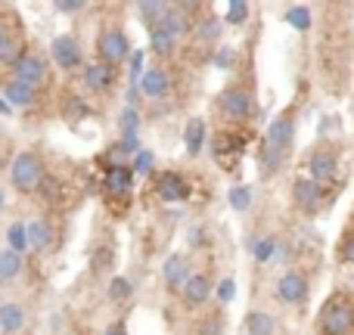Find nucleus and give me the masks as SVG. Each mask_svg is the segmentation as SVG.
I'll list each match as a JSON object with an SVG mask.
<instances>
[{"instance_id": "f257e3e1", "label": "nucleus", "mask_w": 354, "mask_h": 335, "mask_svg": "<svg viewBox=\"0 0 354 335\" xmlns=\"http://www.w3.org/2000/svg\"><path fill=\"white\" fill-rule=\"evenodd\" d=\"M12 186L19 189V193H35L37 186L44 183V165L41 159H37L35 153H19L16 159H12Z\"/></svg>"}, {"instance_id": "f03ea898", "label": "nucleus", "mask_w": 354, "mask_h": 335, "mask_svg": "<svg viewBox=\"0 0 354 335\" xmlns=\"http://www.w3.org/2000/svg\"><path fill=\"white\" fill-rule=\"evenodd\" d=\"M320 329H324V335H348L354 329L351 305H345L339 298L326 301V307L320 311Z\"/></svg>"}, {"instance_id": "7ed1b4c3", "label": "nucleus", "mask_w": 354, "mask_h": 335, "mask_svg": "<svg viewBox=\"0 0 354 335\" xmlns=\"http://www.w3.org/2000/svg\"><path fill=\"white\" fill-rule=\"evenodd\" d=\"M97 50H100V56H103L106 66H115V62H122V59L131 56V41H128L124 31L112 28V31H103V35H100Z\"/></svg>"}, {"instance_id": "20e7f679", "label": "nucleus", "mask_w": 354, "mask_h": 335, "mask_svg": "<svg viewBox=\"0 0 354 335\" xmlns=\"http://www.w3.org/2000/svg\"><path fill=\"white\" fill-rule=\"evenodd\" d=\"M50 53H53L56 66L66 68V72H72V68H78L81 62H84L81 44L75 41L72 35H59V37H53V47H50Z\"/></svg>"}, {"instance_id": "39448f33", "label": "nucleus", "mask_w": 354, "mask_h": 335, "mask_svg": "<svg viewBox=\"0 0 354 335\" xmlns=\"http://www.w3.org/2000/svg\"><path fill=\"white\" fill-rule=\"evenodd\" d=\"M277 298L283 305H301L308 298V280L299 274V270H289L277 280Z\"/></svg>"}, {"instance_id": "423d86ee", "label": "nucleus", "mask_w": 354, "mask_h": 335, "mask_svg": "<svg viewBox=\"0 0 354 335\" xmlns=\"http://www.w3.org/2000/svg\"><path fill=\"white\" fill-rule=\"evenodd\" d=\"M218 106H221V112H224L227 118L239 122V118H245L252 112V97H249V90H243V87H230V90L221 93Z\"/></svg>"}, {"instance_id": "0eeeda50", "label": "nucleus", "mask_w": 354, "mask_h": 335, "mask_svg": "<svg viewBox=\"0 0 354 335\" xmlns=\"http://www.w3.org/2000/svg\"><path fill=\"white\" fill-rule=\"evenodd\" d=\"M12 72H16V81H22V84L37 90V84L47 81V62H44L41 56H22V59L12 66Z\"/></svg>"}, {"instance_id": "6e6552de", "label": "nucleus", "mask_w": 354, "mask_h": 335, "mask_svg": "<svg viewBox=\"0 0 354 335\" xmlns=\"http://www.w3.org/2000/svg\"><path fill=\"white\" fill-rule=\"evenodd\" d=\"M336 171H339V162L330 149H317V153H311V159H308V177H311L314 183L333 180Z\"/></svg>"}, {"instance_id": "1a4fd4ad", "label": "nucleus", "mask_w": 354, "mask_h": 335, "mask_svg": "<svg viewBox=\"0 0 354 335\" xmlns=\"http://www.w3.org/2000/svg\"><path fill=\"white\" fill-rule=\"evenodd\" d=\"M140 93L147 99H162L168 97V90H171V78H168L165 68H147V72L140 75Z\"/></svg>"}, {"instance_id": "9d476101", "label": "nucleus", "mask_w": 354, "mask_h": 335, "mask_svg": "<svg viewBox=\"0 0 354 335\" xmlns=\"http://www.w3.org/2000/svg\"><path fill=\"white\" fill-rule=\"evenodd\" d=\"M292 199L301 211H317L320 202H324V189H320V183H314L311 177H301L292 186Z\"/></svg>"}, {"instance_id": "9b49d317", "label": "nucleus", "mask_w": 354, "mask_h": 335, "mask_svg": "<svg viewBox=\"0 0 354 335\" xmlns=\"http://www.w3.org/2000/svg\"><path fill=\"white\" fill-rule=\"evenodd\" d=\"M189 195V186L177 171H165L159 177V199L162 202H183Z\"/></svg>"}, {"instance_id": "f8f14e48", "label": "nucleus", "mask_w": 354, "mask_h": 335, "mask_svg": "<svg viewBox=\"0 0 354 335\" xmlns=\"http://www.w3.org/2000/svg\"><path fill=\"white\" fill-rule=\"evenodd\" d=\"M112 78H115V72H112V66H106V62H93V66L84 68V87L93 93L109 90Z\"/></svg>"}, {"instance_id": "ddd939ff", "label": "nucleus", "mask_w": 354, "mask_h": 335, "mask_svg": "<svg viewBox=\"0 0 354 335\" xmlns=\"http://www.w3.org/2000/svg\"><path fill=\"white\" fill-rule=\"evenodd\" d=\"M35 97H37L35 87L22 84V81H16V78L3 87V99L10 103V109H28V106L35 103Z\"/></svg>"}, {"instance_id": "4468645a", "label": "nucleus", "mask_w": 354, "mask_h": 335, "mask_svg": "<svg viewBox=\"0 0 354 335\" xmlns=\"http://www.w3.org/2000/svg\"><path fill=\"white\" fill-rule=\"evenodd\" d=\"M187 270H189V264H187V258H183V255H171L165 261V267H162V276H165V286L171 289V292L183 289V283L189 280Z\"/></svg>"}, {"instance_id": "2eb2a0df", "label": "nucleus", "mask_w": 354, "mask_h": 335, "mask_svg": "<svg viewBox=\"0 0 354 335\" xmlns=\"http://www.w3.org/2000/svg\"><path fill=\"white\" fill-rule=\"evenodd\" d=\"M131 183H134V171L115 165L106 171V193L109 195H128L131 193Z\"/></svg>"}, {"instance_id": "dca6fc26", "label": "nucleus", "mask_w": 354, "mask_h": 335, "mask_svg": "<svg viewBox=\"0 0 354 335\" xmlns=\"http://www.w3.org/2000/svg\"><path fill=\"white\" fill-rule=\"evenodd\" d=\"M212 292H214L212 280H208V276H202V274L189 276V280L183 283V298H187V305H205Z\"/></svg>"}, {"instance_id": "f3484780", "label": "nucleus", "mask_w": 354, "mask_h": 335, "mask_svg": "<svg viewBox=\"0 0 354 335\" xmlns=\"http://www.w3.org/2000/svg\"><path fill=\"white\" fill-rule=\"evenodd\" d=\"M205 137H208V128L202 118H189V124L183 128V146H187L189 155H199L202 146H205Z\"/></svg>"}, {"instance_id": "a211bd4d", "label": "nucleus", "mask_w": 354, "mask_h": 335, "mask_svg": "<svg viewBox=\"0 0 354 335\" xmlns=\"http://www.w3.org/2000/svg\"><path fill=\"white\" fill-rule=\"evenodd\" d=\"M292 134H295V124L289 122V118H277V122H270V128H268V146L283 153V146H289Z\"/></svg>"}, {"instance_id": "6ab92c4d", "label": "nucleus", "mask_w": 354, "mask_h": 335, "mask_svg": "<svg viewBox=\"0 0 354 335\" xmlns=\"http://www.w3.org/2000/svg\"><path fill=\"white\" fill-rule=\"evenodd\" d=\"M156 28H162L165 35H171L177 41L180 35H187V31H189V19H187V12H180L177 6H168V12L162 16V22L156 25Z\"/></svg>"}, {"instance_id": "aec40b11", "label": "nucleus", "mask_w": 354, "mask_h": 335, "mask_svg": "<svg viewBox=\"0 0 354 335\" xmlns=\"http://www.w3.org/2000/svg\"><path fill=\"white\" fill-rule=\"evenodd\" d=\"M28 245L31 249H37V251H47L50 245H53V230H50V224L47 220H41V218H35L28 227Z\"/></svg>"}, {"instance_id": "412c9836", "label": "nucleus", "mask_w": 354, "mask_h": 335, "mask_svg": "<svg viewBox=\"0 0 354 335\" xmlns=\"http://www.w3.org/2000/svg\"><path fill=\"white\" fill-rule=\"evenodd\" d=\"M25 326V307L22 305H0V332L12 335Z\"/></svg>"}, {"instance_id": "4be33fe9", "label": "nucleus", "mask_w": 354, "mask_h": 335, "mask_svg": "<svg viewBox=\"0 0 354 335\" xmlns=\"http://www.w3.org/2000/svg\"><path fill=\"white\" fill-rule=\"evenodd\" d=\"M22 274V255H16V251L3 249L0 251V280H16V276Z\"/></svg>"}, {"instance_id": "5701e85b", "label": "nucleus", "mask_w": 354, "mask_h": 335, "mask_svg": "<svg viewBox=\"0 0 354 335\" xmlns=\"http://www.w3.org/2000/svg\"><path fill=\"white\" fill-rule=\"evenodd\" d=\"M274 329H277V323H274V317L270 314H249L245 317V332L249 335H274Z\"/></svg>"}, {"instance_id": "b1692460", "label": "nucleus", "mask_w": 354, "mask_h": 335, "mask_svg": "<svg viewBox=\"0 0 354 335\" xmlns=\"http://www.w3.org/2000/svg\"><path fill=\"white\" fill-rule=\"evenodd\" d=\"M6 245H10V251H16V255H25V251L31 249L28 245V230H25L22 224H12L10 230H6Z\"/></svg>"}, {"instance_id": "393cba45", "label": "nucleus", "mask_w": 354, "mask_h": 335, "mask_svg": "<svg viewBox=\"0 0 354 335\" xmlns=\"http://www.w3.org/2000/svg\"><path fill=\"white\" fill-rule=\"evenodd\" d=\"M137 12L143 16V22L153 25V28H156V25L162 22V16L168 12V3H159V0H143V3L137 6Z\"/></svg>"}, {"instance_id": "a878e982", "label": "nucleus", "mask_w": 354, "mask_h": 335, "mask_svg": "<svg viewBox=\"0 0 354 335\" xmlns=\"http://www.w3.org/2000/svg\"><path fill=\"white\" fill-rule=\"evenodd\" d=\"M283 19H286L295 31H308V28H311V22H314V16H311V10H308V6H289Z\"/></svg>"}, {"instance_id": "bb28decb", "label": "nucleus", "mask_w": 354, "mask_h": 335, "mask_svg": "<svg viewBox=\"0 0 354 335\" xmlns=\"http://www.w3.org/2000/svg\"><path fill=\"white\" fill-rule=\"evenodd\" d=\"M174 37L171 35H165L162 28H153V35H149V47H153V53L156 56H171L174 53Z\"/></svg>"}, {"instance_id": "cd10ccee", "label": "nucleus", "mask_w": 354, "mask_h": 335, "mask_svg": "<svg viewBox=\"0 0 354 335\" xmlns=\"http://www.w3.org/2000/svg\"><path fill=\"white\" fill-rule=\"evenodd\" d=\"M118 128H122V137H137V131H140V112H137L134 106H128V109L118 115Z\"/></svg>"}, {"instance_id": "c85d7f7f", "label": "nucleus", "mask_w": 354, "mask_h": 335, "mask_svg": "<svg viewBox=\"0 0 354 335\" xmlns=\"http://www.w3.org/2000/svg\"><path fill=\"white\" fill-rule=\"evenodd\" d=\"M277 249H280V245H277V239L274 236H264V239H258L255 242V249H252V255H255V261H270V258L277 255Z\"/></svg>"}, {"instance_id": "c756f323", "label": "nucleus", "mask_w": 354, "mask_h": 335, "mask_svg": "<svg viewBox=\"0 0 354 335\" xmlns=\"http://www.w3.org/2000/svg\"><path fill=\"white\" fill-rule=\"evenodd\" d=\"M153 168H156V155L149 153V149H140V153L134 155V165H131V171H134V174H153Z\"/></svg>"}, {"instance_id": "7c9ffc66", "label": "nucleus", "mask_w": 354, "mask_h": 335, "mask_svg": "<svg viewBox=\"0 0 354 335\" xmlns=\"http://www.w3.org/2000/svg\"><path fill=\"white\" fill-rule=\"evenodd\" d=\"M252 205V189L249 186H233L230 189V208L233 211H245Z\"/></svg>"}, {"instance_id": "2f4dec72", "label": "nucleus", "mask_w": 354, "mask_h": 335, "mask_svg": "<svg viewBox=\"0 0 354 335\" xmlns=\"http://www.w3.org/2000/svg\"><path fill=\"white\" fill-rule=\"evenodd\" d=\"M131 292H134V286H131V280H124V276H115V280L109 283V298L112 301L131 298Z\"/></svg>"}, {"instance_id": "473e14b6", "label": "nucleus", "mask_w": 354, "mask_h": 335, "mask_svg": "<svg viewBox=\"0 0 354 335\" xmlns=\"http://www.w3.org/2000/svg\"><path fill=\"white\" fill-rule=\"evenodd\" d=\"M196 35L202 37V41H218L221 37V19H202L199 22V28H196Z\"/></svg>"}, {"instance_id": "72a5a7b5", "label": "nucleus", "mask_w": 354, "mask_h": 335, "mask_svg": "<svg viewBox=\"0 0 354 335\" xmlns=\"http://www.w3.org/2000/svg\"><path fill=\"white\" fill-rule=\"evenodd\" d=\"M245 19H249V3H245V0H233V3L227 6V22H230V25H243Z\"/></svg>"}, {"instance_id": "f704fd0d", "label": "nucleus", "mask_w": 354, "mask_h": 335, "mask_svg": "<svg viewBox=\"0 0 354 335\" xmlns=\"http://www.w3.org/2000/svg\"><path fill=\"white\" fill-rule=\"evenodd\" d=\"M233 62H236V53H233V47H221L218 56H214V66H218V68H230Z\"/></svg>"}, {"instance_id": "c9c22d12", "label": "nucleus", "mask_w": 354, "mask_h": 335, "mask_svg": "<svg viewBox=\"0 0 354 335\" xmlns=\"http://www.w3.org/2000/svg\"><path fill=\"white\" fill-rule=\"evenodd\" d=\"M214 292H218V298L227 305V301H233V295H236V283H233V280H221V286L214 289Z\"/></svg>"}, {"instance_id": "e433bc0d", "label": "nucleus", "mask_w": 354, "mask_h": 335, "mask_svg": "<svg viewBox=\"0 0 354 335\" xmlns=\"http://www.w3.org/2000/svg\"><path fill=\"white\" fill-rule=\"evenodd\" d=\"M140 75H143V53H134L131 56V84H140Z\"/></svg>"}, {"instance_id": "4c0bfd02", "label": "nucleus", "mask_w": 354, "mask_h": 335, "mask_svg": "<svg viewBox=\"0 0 354 335\" xmlns=\"http://www.w3.org/2000/svg\"><path fill=\"white\" fill-rule=\"evenodd\" d=\"M339 258H342L345 264H354V236H348L342 245H339Z\"/></svg>"}, {"instance_id": "58836bf2", "label": "nucleus", "mask_w": 354, "mask_h": 335, "mask_svg": "<svg viewBox=\"0 0 354 335\" xmlns=\"http://www.w3.org/2000/svg\"><path fill=\"white\" fill-rule=\"evenodd\" d=\"M56 10L59 12H78V10H84V0H59Z\"/></svg>"}, {"instance_id": "ea45409f", "label": "nucleus", "mask_w": 354, "mask_h": 335, "mask_svg": "<svg viewBox=\"0 0 354 335\" xmlns=\"http://www.w3.org/2000/svg\"><path fill=\"white\" fill-rule=\"evenodd\" d=\"M202 335H221V317H212L202 326Z\"/></svg>"}, {"instance_id": "a19ab883", "label": "nucleus", "mask_w": 354, "mask_h": 335, "mask_svg": "<svg viewBox=\"0 0 354 335\" xmlns=\"http://www.w3.org/2000/svg\"><path fill=\"white\" fill-rule=\"evenodd\" d=\"M189 242H193L196 249H202V245H205V233H202V230H193V233H189Z\"/></svg>"}, {"instance_id": "79ce46f5", "label": "nucleus", "mask_w": 354, "mask_h": 335, "mask_svg": "<svg viewBox=\"0 0 354 335\" xmlns=\"http://www.w3.org/2000/svg\"><path fill=\"white\" fill-rule=\"evenodd\" d=\"M103 335H128V332H124V329H122V326H109V329H106Z\"/></svg>"}, {"instance_id": "37998d69", "label": "nucleus", "mask_w": 354, "mask_h": 335, "mask_svg": "<svg viewBox=\"0 0 354 335\" xmlns=\"http://www.w3.org/2000/svg\"><path fill=\"white\" fill-rule=\"evenodd\" d=\"M10 44V37H6V31H3V25H0V53H3V47Z\"/></svg>"}, {"instance_id": "c03bdc74", "label": "nucleus", "mask_w": 354, "mask_h": 335, "mask_svg": "<svg viewBox=\"0 0 354 335\" xmlns=\"http://www.w3.org/2000/svg\"><path fill=\"white\" fill-rule=\"evenodd\" d=\"M0 112H3V115H10V103H6V99H3V93H0Z\"/></svg>"}, {"instance_id": "a18cd8bd", "label": "nucleus", "mask_w": 354, "mask_h": 335, "mask_svg": "<svg viewBox=\"0 0 354 335\" xmlns=\"http://www.w3.org/2000/svg\"><path fill=\"white\" fill-rule=\"evenodd\" d=\"M3 205H6V199H3V189H0V211H3Z\"/></svg>"}, {"instance_id": "49530a36", "label": "nucleus", "mask_w": 354, "mask_h": 335, "mask_svg": "<svg viewBox=\"0 0 354 335\" xmlns=\"http://www.w3.org/2000/svg\"><path fill=\"white\" fill-rule=\"evenodd\" d=\"M0 168H3V153H0Z\"/></svg>"}]
</instances>
